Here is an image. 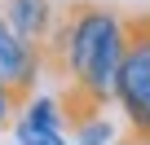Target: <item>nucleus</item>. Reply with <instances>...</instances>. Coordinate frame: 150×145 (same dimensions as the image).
I'll use <instances>...</instances> for the list:
<instances>
[{
	"label": "nucleus",
	"instance_id": "f257e3e1",
	"mask_svg": "<svg viewBox=\"0 0 150 145\" xmlns=\"http://www.w3.org/2000/svg\"><path fill=\"white\" fill-rule=\"evenodd\" d=\"M124 53V9L106 0H57V18L40 53V75L57 84L62 127L80 132L93 119H106L115 101V75Z\"/></svg>",
	"mask_w": 150,
	"mask_h": 145
},
{
	"label": "nucleus",
	"instance_id": "f03ea898",
	"mask_svg": "<svg viewBox=\"0 0 150 145\" xmlns=\"http://www.w3.org/2000/svg\"><path fill=\"white\" fill-rule=\"evenodd\" d=\"M115 106L124 110V145H150V9L124 13V53L115 75Z\"/></svg>",
	"mask_w": 150,
	"mask_h": 145
},
{
	"label": "nucleus",
	"instance_id": "7ed1b4c3",
	"mask_svg": "<svg viewBox=\"0 0 150 145\" xmlns=\"http://www.w3.org/2000/svg\"><path fill=\"white\" fill-rule=\"evenodd\" d=\"M40 79H44V75H40V53L27 48V44L13 35V27L5 22V13H0V88H9L13 101L27 106V101L35 97V84H40Z\"/></svg>",
	"mask_w": 150,
	"mask_h": 145
},
{
	"label": "nucleus",
	"instance_id": "20e7f679",
	"mask_svg": "<svg viewBox=\"0 0 150 145\" xmlns=\"http://www.w3.org/2000/svg\"><path fill=\"white\" fill-rule=\"evenodd\" d=\"M0 13H5V22L13 27V35L27 48L44 53L53 18H57V0H0Z\"/></svg>",
	"mask_w": 150,
	"mask_h": 145
},
{
	"label": "nucleus",
	"instance_id": "39448f33",
	"mask_svg": "<svg viewBox=\"0 0 150 145\" xmlns=\"http://www.w3.org/2000/svg\"><path fill=\"white\" fill-rule=\"evenodd\" d=\"M13 132H18V145H66V136H62L57 127H35V123H27V119H22Z\"/></svg>",
	"mask_w": 150,
	"mask_h": 145
},
{
	"label": "nucleus",
	"instance_id": "423d86ee",
	"mask_svg": "<svg viewBox=\"0 0 150 145\" xmlns=\"http://www.w3.org/2000/svg\"><path fill=\"white\" fill-rule=\"evenodd\" d=\"M110 136H115V127H110L106 119H93V123H84L80 132H75L80 145H110Z\"/></svg>",
	"mask_w": 150,
	"mask_h": 145
},
{
	"label": "nucleus",
	"instance_id": "0eeeda50",
	"mask_svg": "<svg viewBox=\"0 0 150 145\" xmlns=\"http://www.w3.org/2000/svg\"><path fill=\"white\" fill-rule=\"evenodd\" d=\"M18 110H22V106L13 101V92H9V88H0V127H9V123L18 119Z\"/></svg>",
	"mask_w": 150,
	"mask_h": 145
},
{
	"label": "nucleus",
	"instance_id": "6e6552de",
	"mask_svg": "<svg viewBox=\"0 0 150 145\" xmlns=\"http://www.w3.org/2000/svg\"><path fill=\"white\" fill-rule=\"evenodd\" d=\"M115 145H124V141H115Z\"/></svg>",
	"mask_w": 150,
	"mask_h": 145
}]
</instances>
